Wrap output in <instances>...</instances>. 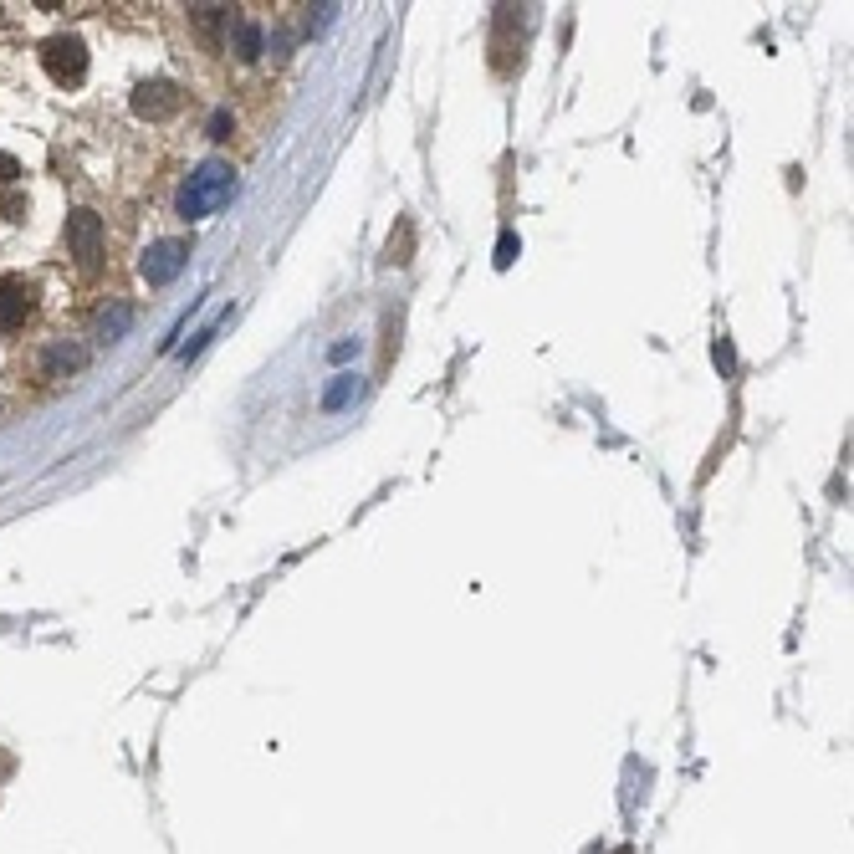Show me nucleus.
<instances>
[{
    "mask_svg": "<svg viewBox=\"0 0 854 854\" xmlns=\"http://www.w3.org/2000/svg\"><path fill=\"white\" fill-rule=\"evenodd\" d=\"M231 195H236V169L226 159H205L185 185H179V215H185V220H205Z\"/></svg>",
    "mask_w": 854,
    "mask_h": 854,
    "instance_id": "obj_1",
    "label": "nucleus"
},
{
    "mask_svg": "<svg viewBox=\"0 0 854 854\" xmlns=\"http://www.w3.org/2000/svg\"><path fill=\"white\" fill-rule=\"evenodd\" d=\"M185 266H190V241H185V236H169V241H154V246L144 251L139 272H144L149 287H169L179 272H185Z\"/></svg>",
    "mask_w": 854,
    "mask_h": 854,
    "instance_id": "obj_2",
    "label": "nucleus"
},
{
    "mask_svg": "<svg viewBox=\"0 0 854 854\" xmlns=\"http://www.w3.org/2000/svg\"><path fill=\"white\" fill-rule=\"evenodd\" d=\"M41 67H47V77L62 82V87L82 82L87 77V47H82V36H52L47 47H41Z\"/></svg>",
    "mask_w": 854,
    "mask_h": 854,
    "instance_id": "obj_3",
    "label": "nucleus"
},
{
    "mask_svg": "<svg viewBox=\"0 0 854 854\" xmlns=\"http://www.w3.org/2000/svg\"><path fill=\"white\" fill-rule=\"evenodd\" d=\"M67 251L82 266H98L103 261V215L98 210H72L67 215Z\"/></svg>",
    "mask_w": 854,
    "mask_h": 854,
    "instance_id": "obj_4",
    "label": "nucleus"
},
{
    "mask_svg": "<svg viewBox=\"0 0 854 854\" xmlns=\"http://www.w3.org/2000/svg\"><path fill=\"white\" fill-rule=\"evenodd\" d=\"M31 307H36V287L26 277H0V333L26 328Z\"/></svg>",
    "mask_w": 854,
    "mask_h": 854,
    "instance_id": "obj_5",
    "label": "nucleus"
},
{
    "mask_svg": "<svg viewBox=\"0 0 854 854\" xmlns=\"http://www.w3.org/2000/svg\"><path fill=\"white\" fill-rule=\"evenodd\" d=\"M179 108V87L169 82V77H149L139 93H133V113L139 118H149V123H159V118H169Z\"/></svg>",
    "mask_w": 854,
    "mask_h": 854,
    "instance_id": "obj_6",
    "label": "nucleus"
},
{
    "mask_svg": "<svg viewBox=\"0 0 854 854\" xmlns=\"http://www.w3.org/2000/svg\"><path fill=\"white\" fill-rule=\"evenodd\" d=\"M82 364H87V348L82 343H52L47 353H41V374H47V379H67Z\"/></svg>",
    "mask_w": 854,
    "mask_h": 854,
    "instance_id": "obj_7",
    "label": "nucleus"
},
{
    "mask_svg": "<svg viewBox=\"0 0 854 854\" xmlns=\"http://www.w3.org/2000/svg\"><path fill=\"white\" fill-rule=\"evenodd\" d=\"M358 394H364L358 374H338V379H333V389L323 394V410H328V415H338V410H348V404H353Z\"/></svg>",
    "mask_w": 854,
    "mask_h": 854,
    "instance_id": "obj_8",
    "label": "nucleus"
},
{
    "mask_svg": "<svg viewBox=\"0 0 854 854\" xmlns=\"http://www.w3.org/2000/svg\"><path fill=\"white\" fill-rule=\"evenodd\" d=\"M128 328H133V307H128V302H113L103 318H98V338H103V343H118Z\"/></svg>",
    "mask_w": 854,
    "mask_h": 854,
    "instance_id": "obj_9",
    "label": "nucleus"
},
{
    "mask_svg": "<svg viewBox=\"0 0 854 854\" xmlns=\"http://www.w3.org/2000/svg\"><path fill=\"white\" fill-rule=\"evenodd\" d=\"M261 47H266L261 26H256V21H241V26H236V57H241V62H256Z\"/></svg>",
    "mask_w": 854,
    "mask_h": 854,
    "instance_id": "obj_10",
    "label": "nucleus"
},
{
    "mask_svg": "<svg viewBox=\"0 0 854 854\" xmlns=\"http://www.w3.org/2000/svg\"><path fill=\"white\" fill-rule=\"evenodd\" d=\"M410 251H415V226H410V220H399V236H389V256L384 261H410Z\"/></svg>",
    "mask_w": 854,
    "mask_h": 854,
    "instance_id": "obj_11",
    "label": "nucleus"
},
{
    "mask_svg": "<svg viewBox=\"0 0 854 854\" xmlns=\"http://www.w3.org/2000/svg\"><path fill=\"white\" fill-rule=\"evenodd\" d=\"M517 251H522V241H517L512 231H502V241H497V266H502V272L517 261Z\"/></svg>",
    "mask_w": 854,
    "mask_h": 854,
    "instance_id": "obj_12",
    "label": "nucleus"
},
{
    "mask_svg": "<svg viewBox=\"0 0 854 854\" xmlns=\"http://www.w3.org/2000/svg\"><path fill=\"white\" fill-rule=\"evenodd\" d=\"M205 133H210V139H231V113H226V108H215V113H210V123H205Z\"/></svg>",
    "mask_w": 854,
    "mask_h": 854,
    "instance_id": "obj_13",
    "label": "nucleus"
},
{
    "mask_svg": "<svg viewBox=\"0 0 854 854\" xmlns=\"http://www.w3.org/2000/svg\"><path fill=\"white\" fill-rule=\"evenodd\" d=\"M16 179H21V159L0 149V185H16Z\"/></svg>",
    "mask_w": 854,
    "mask_h": 854,
    "instance_id": "obj_14",
    "label": "nucleus"
},
{
    "mask_svg": "<svg viewBox=\"0 0 854 854\" xmlns=\"http://www.w3.org/2000/svg\"><path fill=\"white\" fill-rule=\"evenodd\" d=\"M195 21H200L205 31H215L220 21H226V6H195Z\"/></svg>",
    "mask_w": 854,
    "mask_h": 854,
    "instance_id": "obj_15",
    "label": "nucleus"
},
{
    "mask_svg": "<svg viewBox=\"0 0 854 854\" xmlns=\"http://www.w3.org/2000/svg\"><path fill=\"white\" fill-rule=\"evenodd\" d=\"M711 353H716V364H722L727 374L737 369V353H732V343H727V338H716V348H711Z\"/></svg>",
    "mask_w": 854,
    "mask_h": 854,
    "instance_id": "obj_16",
    "label": "nucleus"
},
{
    "mask_svg": "<svg viewBox=\"0 0 854 854\" xmlns=\"http://www.w3.org/2000/svg\"><path fill=\"white\" fill-rule=\"evenodd\" d=\"M26 210H31V205H26L21 195H11V200H6V220H26Z\"/></svg>",
    "mask_w": 854,
    "mask_h": 854,
    "instance_id": "obj_17",
    "label": "nucleus"
},
{
    "mask_svg": "<svg viewBox=\"0 0 854 854\" xmlns=\"http://www.w3.org/2000/svg\"><path fill=\"white\" fill-rule=\"evenodd\" d=\"M358 353V343H333V364H343V358H353Z\"/></svg>",
    "mask_w": 854,
    "mask_h": 854,
    "instance_id": "obj_18",
    "label": "nucleus"
}]
</instances>
